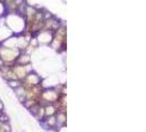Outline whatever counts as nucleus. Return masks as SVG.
<instances>
[{
  "mask_svg": "<svg viewBox=\"0 0 146 132\" xmlns=\"http://www.w3.org/2000/svg\"><path fill=\"white\" fill-rule=\"evenodd\" d=\"M16 64H20V65H28L32 63V55L28 54L25 52H20V54L18 55L16 58Z\"/></svg>",
  "mask_w": 146,
  "mask_h": 132,
  "instance_id": "nucleus-6",
  "label": "nucleus"
},
{
  "mask_svg": "<svg viewBox=\"0 0 146 132\" xmlns=\"http://www.w3.org/2000/svg\"><path fill=\"white\" fill-rule=\"evenodd\" d=\"M0 132H12L10 121H6V122L0 121Z\"/></svg>",
  "mask_w": 146,
  "mask_h": 132,
  "instance_id": "nucleus-11",
  "label": "nucleus"
},
{
  "mask_svg": "<svg viewBox=\"0 0 146 132\" xmlns=\"http://www.w3.org/2000/svg\"><path fill=\"white\" fill-rule=\"evenodd\" d=\"M6 82H7L6 85L8 86L11 90L16 89V88H18L19 86H21V85H22V82H21V81H19V79H11V81H7Z\"/></svg>",
  "mask_w": 146,
  "mask_h": 132,
  "instance_id": "nucleus-10",
  "label": "nucleus"
},
{
  "mask_svg": "<svg viewBox=\"0 0 146 132\" xmlns=\"http://www.w3.org/2000/svg\"><path fill=\"white\" fill-rule=\"evenodd\" d=\"M11 68H12V71H13V73L14 75L16 76V78L19 79V81H23L25 78V76L29 74L30 72H32L33 71V67L31 64H28V65H20V64H13V65L11 66Z\"/></svg>",
  "mask_w": 146,
  "mask_h": 132,
  "instance_id": "nucleus-4",
  "label": "nucleus"
},
{
  "mask_svg": "<svg viewBox=\"0 0 146 132\" xmlns=\"http://www.w3.org/2000/svg\"><path fill=\"white\" fill-rule=\"evenodd\" d=\"M42 82V77H41L40 74H37L36 72H30L29 74L25 76V78L22 81V86L24 87L25 89H29L31 87H34V86H39Z\"/></svg>",
  "mask_w": 146,
  "mask_h": 132,
  "instance_id": "nucleus-3",
  "label": "nucleus"
},
{
  "mask_svg": "<svg viewBox=\"0 0 146 132\" xmlns=\"http://www.w3.org/2000/svg\"><path fill=\"white\" fill-rule=\"evenodd\" d=\"M35 39L37 40L39 45L43 44V45H49L52 38H53V31H47V30H41L40 32H37L35 35Z\"/></svg>",
  "mask_w": 146,
  "mask_h": 132,
  "instance_id": "nucleus-5",
  "label": "nucleus"
},
{
  "mask_svg": "<svg viewBox=\"0 0 146 132\" xmlns=\"http://www.w3.org/2000/svg\"><path fill=\"white\" fill-rule=\"evenodd\" d=\"M55 117H56V131L62 127H66V122H67L66 112H64V111H56Z\"/></svg>",
  "mask_w": 146,
  "mask_h": 132,
  "instance_id": "nucleus-7",
  "label": "nucleus"
},
{
  "mask_svg": "<svg viewBox=\"0 0 146 132\" xmlns=\"http://www.w3.org/2000/svg\"><path fill=\"white\" fill-rule=\"evenodd\" d=\"M40 105V104H39ZM39 122L40 121H42V120H44V118H45V110H44V106H41L39 107V109H37V111H36V114L33 116Z\"/></svg>",
  "mask_w": 146,
  "mask_h": 132,
  "instance_id": "nucleus-9",
  "label": "nucleus"
},
{
  "mask_svg": "<svg viewBox=\"0 0 146 132\" xmlns=\"http://www.w3.org/2000/svg\"><path fill=\"white\" fill-rule=\"evenodd\" d=\"M66 36H67V29H66L65 23L62 21L61 25L55 31H53V38H52V41L49 44V46L54 51L58 52V53L65 51Z\"/></svg>",
  "mask_w": 146,
  "mask_h": 132,
  "instance_id": "nucleus-1",
  "label": "nucleus"
},
{
  "mask_svg": "<svg viewBox=\"0 0 146 132\" xmlns=\"http://www.w3.org/2000/svg\"><path fill=\"white\" fill-rule=\"evenodd\" d=\"M44 110H45V117H49V116H53L56 114L57 108L54 104H47L44 106Z\"/></svg>",
  "mask_w": 146,
  "mask_h": 132,
  "instance_id": "nucleus-8",
  "label": "nucleus"
},
{
  "mask_svg": "<svg viewBox=\"0 0 146 132\" xmlns=\"http://www.w3.org/2000/svg\"><path fill=\"white\" fill-rule=\"evenodd\" d=\"M20 52L21 51L19 49H10V48H6L0 44V58L2 59L5 65H13L16 62V58L20 54Z\"/></svg>",
  "mask_w": 146,
  "mask_h": 132,
  "instance_id": "nucleus-2",
  "label": "nucleus"
},
{
  "mask_svg": "<svg viewBox=\"0 0 146 132\" xmlns=\"http://www.w3.org/2000/svg\"><path fill=\"white\" fill-rule=\"evenodd\" d=\"M5 108H6V106H5L3 101L0 100V112H3V111H5Z\"/></svg>",
  "mask_w": 146,
  "mask_h": 132,
  "instance_id": "nucleus-12",
  "label": "nucleus"
}]
</instances>
